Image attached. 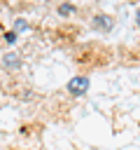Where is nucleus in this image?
Listing matches in <instances>:
<instances>
[{"instance_id":"f257e3e1","label":"nucleus","mask_w":140,"mask_h":150,"mask_svg":"<svg viewBox=\"0 0 140 150\" xmlns=\"http://www.w3.org/2000/svg\"><path fill=\"white\" fill-rule=\"evenodd\" d=\"M96 56H107V52L100 47V45H84V47H79V49H75V56H72V61L77 63V66H100V63H105V61H100V59H96Z\"/></svg>"},{"instance_id":"f03ea898","label":"nucleus","mask_w":140,"mask_h":150,"mask_svg":"<svg viewBox=\"0 0 140 150\" xmlns=\"http://www.w3.org/2000/svg\"><path fill=\"white\" fill-rule=\"evenodd\" d=\"M89 84H91V80H89V75H75L68 84H65V89H68V94H72V96H84L86 91H89Z\"/></svg>"},{"instance_id":"7ed1b4c3","label":"nucleus","mask_w":140,"mask_h":150,"mask_svg":"<svg viewBox=\"0 0 140 150\" xmlns=\"http://www.w3.org/2000/svg\"><path fill=\"white\" fill-rule=\"evenodd\" d=\"M114 23H117V21H114L112 14H103V12H100V14H93V16H91V28L98 30V33H110V30L114 28Z\"/></svg>"},{"instance_id":"20e7f679","label":"nucleus","mask_w":140,"mask_h":150,"mask_svg":"<svg viewBox=\"0 0 140 150\" xmlns=\"http://www.w3.org/2000/svg\"><path fill=\"white\" fill-rule=\"evenodd\" d=\"M2 66H5L7 70H19V68H21V59H19V54H14V52L5 54V56H2Z\"/></svg>"},{"instance_id":"39448f33","label":"nucleus","mask_w":140,"mask_h":150,"mask_svg":"<svg viewBox=\"0 0 140 150\" xmlns=\"http://www.w3.org/2000/svg\"><path fill=\"white\" fill-rule=\"evenodd\" d=\"M72 14H77V7L72 5V2H61L58 5V16H72Z\"/></svg>"},{"instance_id":"423d86ee","label":"nucleus","mask_w":140,"mask_h":150,"mask_svg":"<svg viewBox=\"0 0 140 150\" xmlns=\"http://www.w3.org/2000/svg\"><path fill=\"white\" fill-rule=\"evenodd\" d=\"M26 28H28L26 19H16V21H14V33H21V30H26Z\"/></svg>"},{"instance_id":"0eeeda50","label":"nucleus","mask_w":140,"mask_h":150,"mask_svg":"<svg viewBox=\"0 0 140 150\" xmlns=\"http://www.w3.org/2000/svg\"><path fill=\"white\" fill-rule=\"evenodd\" d=\"M19 40V33H14V30H9V33H5V42L7 45H14Z\"/></svg>"},{"instance_id":"6e6552de","label":"nucleus","mask_w":140,"mask_h":150,"mask_svg":"<svg viewBox=\"0 0 140 150\" xmlns=\"http://www.w3.org/2000/svg\"><path fill=\"white\" fill-rule=\"evenodd\" d=\"M135 23H138V28H140V7H138V12H135Z\"/></svg>"}]
</instances>
